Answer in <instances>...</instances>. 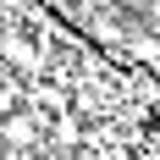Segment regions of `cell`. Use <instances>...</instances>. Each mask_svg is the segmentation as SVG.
I'll return each mask as SVG.
<instances>
[{"label": "cell", "instance_id": "obj_1", "mask_svg": "<svg viewBox=\"0 0 160 160\" xmlns=\"http://www.w3.org/2000/svg\"><path fill=\"white\" fill-rule=\"evenodd\" d=\"M33 127H39V116H6L0 122V144H33Z\"/></svg>", "mask_w": 160, "mask_h": 160}, {"label": "cell", "instance_id": "obj_2", "mask_svg": "<svg viewBox=\"0 0 160 160\" xmlns=\"http://www.w3.org/2000/svg\"><path fill=\"white\" fill-rule=\"evenodd\" d=\"M78 138H83V116H61V122H55V144H66V149H72Z\"/></svg>", "mask_w": 160, "mask_h": 160}]
</instances>
